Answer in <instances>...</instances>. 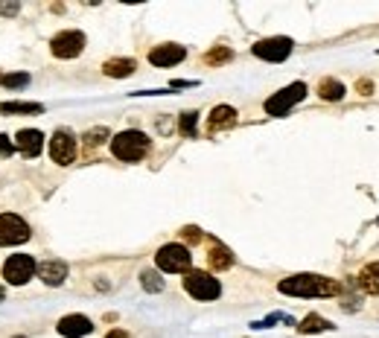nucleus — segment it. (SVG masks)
<instances>
[{
  "label": "nucleus",
  "mask_w": 379,
  "mask_h": 338,
  "mask_svg": "<svg viewBox=\"0 0 379 338\" xmlns=\"http://www.w3.org/2000/svg\"><path fill=\"white\" fill-rule=\"evenodd\" d=\"M30 237H32L30 225L18 213H0V248L24 245V242H30Z\"/></svg>",
  "instance_id": "nucleus-6"
},
{
  "label": "nucleus",
  "mask_w": 379,
  "mask_h": 338,
  "mask_svg": "<svg viewBox=\"0 0 379 338\" xmlns=\"http://www.w3.org/2000/svg\"><path fill=\"white\" fill-rule=\"evenodd\" d=\"M0 301H4V289H0Z\"/></svg>",
  "instance_id": "nucleus-34"
},
{
  "label": "nucleus",
  "mask_w": 379,
  "mask_h": 338,
  "mask_svg": "<svg viewBox=\"0 0 379 338\" xmlns=\"http://www.w3.org/2000/svg\"><path fill=\"white\" fill-rule=\"evenodd\" d=\"M38 277L44 280L47 286H61L68 280V265L65 263H58V260H47V263H41L38 268Z\"/></svg>",
  "instance_id": "nucleus-15"
},
{
  "label": "nucleus",
  "mask_w": 379,
  "mask_h": 338,
  "mask_svg": "<svg viewBox=\"0 0 379 338\" xmlns=\"http://www.w3.org/2000/svg\"><path fill=\"white\" fill-rule=\"evenodd\" d=\"M105 338H129V332H125V330H111Z\"/></svg>",
  "instance_id": "nucleus-32"
},
{
  "label": "nucleus",
  "mask_w": 379,
  "mask_h": 338,
  "mask_svg": "<svg viewBox=\"0 0 379 338\" xmlns=\"http://www.w3.org/2000/svg\"><path fill=\"white\" fill-rule=\"evenodd\" d=\"M275 324H289V327H294V321L289 318V315H283V312L268 315V318H263V321H254L251 327H254V330H268V327H275Z\"/></svg>",
  "instance_id": "nucleus-25"
},
{
  "label": "nucleus",
  "mask_w": 379,
  "mask_h": 338,
  "mask_svg": "<svg viewBox=\"0 0 379 338\" xmlns=\"http://www.w3.org/2000/svg\"><path fill=\"white\" fill-rule=\"evenodd\" d=\"M76 152H79L76 137L68 129H56V134L50 137V158H53V163L70 166L76 161Z\"/></svg>",
  "instance_id": "nucleus-9"
},
{
  "label": "nucleus",
  "mask_w": 379,
  "mask_h": 338,
  "mask_svg": "<svg viewBox=\"0 0 379 338\" xmlns=\"http://www.w3.org/2000/svg\"><path fill=\"white\" fill-rule=\"evenodd\" d=\"M304 96H306V84H304V82H292V84H286L283 91L271 94V96L266 99L263 108H266L268 117H283V114L292 111V105L304 102Z\"/></svg>",
  "instance_id": "nucleus-4"
},
{
  "label": "nucleus",
  "mask_w": 379,
  "mask_h": 338,
  "mask_svg": "<svg viewBox=\"0 0 379 338\" xmlns=\"http://www.w3.org/2000/svg\"><path fill=\"white\" fill-rule=\"evenodd\" d=\"M278 289L292 298H333L342 292V283L321 277V274H292V277L280 280Z\"/></svg>",
  "instance_id": "nucleus-1"
},
{
  "label": "nucleus",
  "mask_w": 379,
  "mask_h": 338,
  "mask_svg": "<svg viewBox=\"0 0 379 338\" xmlns=\"http://www.w3.org/2000/svg\"><path fill=\"white\" fill-rule=\"evenodd\" d=\"M85 32H79V30H65V32H58L53 35L50 41V50L56 58H76L82 50H85Z\"/></svg>",
  "instance_id": "nucleus-10"
},
{
  "label": "nucleus",
  "mask_w": 379,
  "mask_h": 338,
  "mask_svg": "<svg viewBox=\"0 0 379 338\" xmlns=\"http://www.w3.org/2000/svg\"><path fill=\"white\" fill-rule=\"evenodd\" d=\"M82 140H85V146H88V149H97V146L99 143H105V140H108V129H105V125H99V129H91L85 137H82Z\"/></svg>",
  "instance_id": "nucleus-27"
},
{
  "label": "nucleus",
  "mask_w": 379,
  "mask_h": 338,
  "mask_svg": "<svg viewBox=\"0 0 379 338\" xmlns=\"http://www.w3.org/2000/svg\"><path fill=\"white\" fill-rule=\"evenodd\" d=\"M15 149L24 155L27 161L38 158L41 149H44V134H41L38 129H20V132L15 134Z\"/></svg>",
  "instance_id": "nucleus-11"
},
{
  "label": "nucleus",
  "mask_w": 379,
  "mask_h": 338,
  "mask_svg": "<svg viewBox=\"0 0 379 338\" xmlns=\"http://www.w3.org/2000/svg\"><path fill=\"white\" fill-rule=\"evenodd\" d=\"M32 82L30 73H6V76H0V84L9 91H20V88H27V84Z\"/></svg>",
  "instance_id": "nucleus-23"
},
{
  "label": "nucleus",
  "mask_w": 379,
  "mask_h": 338,
  "mask_svg": "<svg viewBox=\"0 0 379 338\" xmlns=\"http://www.w3.org/2000/svg\"><path fill=\"white\" fill-rule=\"evenodd\" d=\"M135 70H137V61L135 58H108L102 65V73L111 76V79H125V76H132Z\"/></svg>",
  "instance_id": "nucleus-16"
},
{
  "label": "nucleus",
  "mask_w": 379,
  "mask_h": 338,
  "mask_svg": "<svg viewBox=\"0 0 379 338\" xmlns=\"http://www.w3.org/2000/svg\"><path fill=\"white\" fill-rule=\"evenodd\" d=\"M184 289L190 298L196 301H216L222 294V283L207 271H187L184 274Z\"/></svg>",
  "instance_id": "nucleus-5"
},
{
  "label": "nucleus",
  "mask_w": 379,
  "mask_h": 338,
  "mask_svg": "<svg viewBox=\"0 0 379 338\" xmlns=\"http://www.w3.org/2000/svg\"><path fill=\"white\" fill-rule=\"evenodd\" d=\"M298 330L304 335H312V332H327V330H335L327 318H321V315H306V318L298 324Z\"/></svg>",
  "instance_id": "nucleus-21"
},
{
  "label": "nucleus",
  "mask_w": 379,
  "mask_h": 338,
  "mask_svg": "<svg viewBox=\"0 0 379 338\" xmlns=\"http://www.w3.org/2000/svg\"><path fill=\"white\" fill-rule=\"evenodd\" d=\"M356 91H359V94H365V96H371V94H373V82H368V79H359V82H356Z\"/></svg>",
  "instance_id": "nucleus-30"
},
{
  "label": "nucleus",
  "mask_w": 379,
  "mask_h": 338,
  "mask_svg": "<svg viewBox=\"0 0 379 338\" xmlns=\"http://www.w3.org/2000/svg\"><path fill=\"white\" fill-rule=\"evenodd\" d=\"M18 9H20V4H0V15H18Z\"/></svg>",
  "instance_id": "nucleus-31"
},
{
  "label": "nucleus",
  "mask_w": 379,
  "mask_h": 338,
  "mask_svg": "<svg viewBox=\"0 0 379 338\" xmlns=\"http://www.w3.org/2000/svg\"><path fill=\"white\" fill-rule=\"evenodd\" d=\"M140 286H143L146 292H152V294L163 292V280H161V274H158V271H152V268H146V271L140 274Z\"/></svg>",
  "instance_id": "nucleus-24"
},
{
  "label": "nucleus",
  "mask_w": 379,
  "mask_h": 338,
  "mask_svg": "<svg viewBox=\"0 0 379 338\" xmlns=\"http://www.w3.org/2000/svg\"><path fill=\"white\" fill-rule=\"evenodd\" d=\"M292 50H294V41L292 38H286V35H275V38H263V41H257L254 47H251V53H254L257 58H263V61H286L289 56H292Z\"/></svg>",
  "instance_id": "nucleus-7"
},
{
  "label": "nucleus",
  "mask_w": 379,
  "mask_h": 338,
  "mask_svg": "<svg viewBox=\"0 0 379 338\" xmlns=\"http://www.w3.org/2000/svg\"><path fill=\"white\" fill-rule=\"evenodd\" d=\"M196 123H199V114H196V111L181 114V120H178L181 134H184V137H196Z\"/></svg>",
  "instance_id": "nucleus-26"
},
{
  "label": "nucleus",
  "mask_w": 379,
  "mask_h": 338,
  "mask_svg": "<svg viewBox=\"0 0 379 338\" xmlns=\"http://www.w3.org/2000/svg\"><path fill=\"white\" fill-rule=\"evenodd\" d=\"M155 265H158V271H166V274H187L190 265H193V257H190V248L187 245L170 242V245L158 248Z\"/></svg>",
  "instance_id": "nucleus-3"
},
{
  "label": "nucleus",
  "mask_w": 379,
  "mask_h": 338,
  "mask_svg": "<svg viewBox=\"0 0 379 338\" xmlns=\"http://www.w3.org/2000/svg\"><path fill=\"white\" fill-rule=\"evenodd\" d=\"M35 257H30V254H15V257H9L4 263V277L9 286H24L32 280V274H35Z\"/></svg>",
  "instance_id": "nucleus-8"
},
{
  "label": "nucleus",
  "mask_w": 379,
  "mask_h": 338,
  "mask_svg": "<svg viewBox=\"0 0 379 338\" xmlns=\"http://www.w3.org/2000/svg\"><path fill=\"white\" fill-rule=\"evenodd\" d=\"M44 105L41 102H0V114H41Z\"/></svg>",
  "instance_id": "nucleus-19"
},
{
  "label": "nucleus",
  "mask_w": 379,
  "mask_h": 338,
  "mask_svg": "<svg viewBox=\"0 0 379 338\" xmlns=\"http://www.w3.org/2000/svg\"><path fill=\"white\" fill-rule=\"evenodd\" d=\"M230 58H234V50H230V47H213V50L204 56V65L219 68V65H228Z\"/></svg>",
  "instance_id": "nucleus-22"
},
{
  "label": "nucleus",
  "mask_w": 379,
  "mask_h": 338,
  "mask_svg": "<svg viewBox=\"0 0 379 338\" xmlns=\"http://www.w3.org/2000/svg\"><path fill=\"white\" fill-rule=\"evenodd\" d=\"M193 84H196V82H181V79H175L173 88H193Z\"/></svg>",
  "instance_id": "nucleus-33"
},
{
  "label": "nucleus",
  "mask_w": 379,
  "mask_h": 338,
  "mask_svg": "<svg viewBox=\"0 0 379 338\" xmlns=\"http://www.w3.org/2000/svg\"><path fill=\"white\" fill-rule=\"evenodd\" d=\"M318 94H321V99H327V102H339L347 91H344V84H342L339 79H321Z\"/></svg>",
  "instance_id": "nucleus-20"
},
{
  "label": "nucleus",
  "mask_w": 379,
  "mask_h": 338,
  "mask_svg": "<svg viewBox=\"0 0 379 338\" xmlns=\"http://www.w3.org/2000/svg\"><path fill=\"white\" fill-rule=\"evenodd\" d=\"M181 237H184L187 242H201V230H199V227H184Z\"/></svg>",
  "instance_id": "nucleus-28"
},
{
  "label": "nucleus",
  "mask_w": 379,
  "mask_h": 338,
  "mask_svg": "<svg viewBox=\"0 0 379 338\" xmlns=\"http://www.w3.org/2000/svg\"><path fill=\"white\" fill-rule=\"evenodd\" d=\"M184 58H187V50L181 44H158L149 53V61L155 68H175V65H181Z\"/></svg>",
  "instance_id": "nucleus-12"
},
{
  "label": "nucleus",
  "mask_w": 379,
  "mask_h": 338,
  "mask_svg": "<svg viewBox=\"0 0 379 338\" xmlns=\"http://www.w3.org/2000/svg\"><path fill=\"white\" fill-rule=\"evenodd\" d=\"M149 146H152V140L143 132L129 129V132H120L111 137V155L117 161H125V163H137L149 155Z\"/></svg>",
  "instance_id": "nucleus-2"
},
{
  "label": "nucleus",
  "mask_w": 379,
  "mask_h": 338,
  "mask_svg": "<svg viewBox=\"0 0 379 338\" xmlns=\"http://www.w3.org/2000/svg\"><path fill=\"white\" fill-rule=\"evenodd\" d=\"M12 152H15V146H12V137L0 134V155H4V158H9Z\"/></svg>",
  "instance_id": "nucleus-29"
},
{
  "label": "nucleus",
  "mask_w": 379,
  "mask_h": 338,
  "mask_svg": "<svg viewBox=\"0 0 379 338\" xmlns=\"http://www.w3.org/2000/svg\"><path fill=\"white\" fill-rule=\"evenodd\" d=\"M359 286L365 294H379V263H371L359 274Z\"/></svg>",
  "instance_id": "nucleus-18"
},
{
  "label": "nucleus",
  "mask_w": 379,
  "mask_h": 338,
  "mask_svg": "<svg viewBox=\"0 0 379 338\" xmlns=\"http://www.w3.org/2000/svg\"><path fill=\"white\" fill-rule=\"evenodd\" d=\"M56 330L65 338H85L94 332V321L85 318V315H65V318L56 324Z\"/></svg>",
  "instance_id": "nucleus-13"
},
{
  "label": "nucleus",
  "mask_w": 379,
  "mask_h": 338,
  "mask_svg": "<svg viewBox=\"0 0 379 338\" xmlns=\"http://www.w3.org/2000/svg\"><path fill=\"white\" fill-rule=\"evenodd\" d=\"M207 263H210V268H213V271H228L230 265H234V254H230L225 245H213V248H210L207 251Z\"/></svg>",
  "instance_id": "nucleus-17"
},
{
  "label": "nucleus",
  "mask_w": 379,
  "mask_h": 338,
  "mask_svg": "<svg viewBox=\"0 0 379 338\" xmlns=\"http://www.w3.org/2000/svg\"><path fill=\"white\" fill-rule=\"evenodd\" d=\"M230 125H237V108H230V105H216L207 117V132L216 134V132L230 129Z\"/></svg>",
  "instance_id": "nucleus-14"
}]
</instances>
